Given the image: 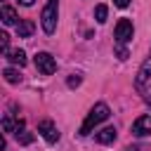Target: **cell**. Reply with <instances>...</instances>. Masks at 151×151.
Here are the masks:
<instances>
[{"mask_svg":"<svg viewBox=\"0 0 151 151\" xmlns=\"http://www.w3.org/2000/svg\"><path fill=\"white\" fill-rule=\"evenodd\" d=\"M106 17H109V7H106V5H97V7H94V19H97V24H104Z\"/></svg>","mask_w":151,"mask_h":151,"instance_id":"5bb4252c","label":"cell"},{"mask_svg":"<svg viewBox=\"0 0 151 151\" xmlns=\"http://www.w3.org/2000/svg\"><path fill=\"white\" fill-rule=\"evenodd\" d=\"M38 132L42 134V139L47 144H57L59 142V130H57V125L52 120H40L38 123Z\"/></svg>","mask_w":151,"mask_h":151,"instance_id":"8992f818","label":"cell"},{"mask_svg":"<svg viewBox=\"0 0 151 151\" xmlns=\"http://www.w3.org/2000/svg\"><path fill=\"white\" fill-rule=\"evenodd\" d=\"M113 5L123 9V7H127V5H130V0H113Z\"/></svg>","mask_w":151,"mask_h":151,"instance_id":"d6986e66","label":"cell"},{"mask_svg":"<svg viewBox=\"0 0 151 151\" xmlns=\"http://www.w3.org/2000/svg\"><path fill=\"white\" fill-rule=\"evenodd\" d=\"M0 50H2V54L9 52V35L7 33H0Z\"/></svg>","mask_w":151,"mask_h":151,"instance_id":"e0dca14e","label":"cell"},{"mask_svg":"<svg viewBox=\"0 0 151 151\" xmlns=\"http://www.w3.org/2000/svg\"><path fill=\"white\" fill-rule=\"evenodd\" d=\"M134 90H137L139 94H144V97L151 94V54L146 57V61H144V64L139 66V71H137Z\"/></svg>","mask_w":151,"mask_h":151,"instance_id":"3957f363","label":"cell"},{"mask_svg":"<svg viewBox=\"0 0 151 151\" xmlns=\"http://www.w3.org/2000/svg\"><path fill=\"white\" fill-rule=\"evenodd\" d=\"M0 17H2V24H5V26L19 24V17H17L14 7H9V5H2V7H0Z\"/></svg>","mask_w":151,"mask_h":151,"instance_id":"9c48e42d","label":"cell"},{"mask_svg":"<svg viewBox=\"0 0 151 151\" xmlns=\"http://www.w3.org/2000/svg\"><path fill=\"white\" fill-rule=\"evenodd\" d=\"M116 137H118L116 127H104V130H99V132L94 134V139H97L99 144H113V142H116Z\"/></svg>","mask_w":151,"mask_h":151,"instance_id":"ba28073f","label":"cell"},{"mask_svg":"<svg viewBox=\"0 0 151 151\" xmlns=\"http://www.w3.org/2000/svg\"><path fill=\"white\" fill-rule=\"evenodd\" d=\"M2 76H5V80H7L9 85H17V83L21 80V76H19V71H17V68H5V71H2Z\"/></svg>","mask_w":151,"mask_h":151,"instance_id":"4fadbf2b","label":"cell"},{"mask_svg":"<svg viewBox=\"0 0 151 151\" xmlns=\"http://www.w3.org/2000/svg\"><path fill=\"white\" fill-rule=\"evenodd\" d=\"M5 59H9L12 64H19V66H26V52L24 50H9L5 54Z\"/></svg>","mask_w":151,"mask_h":151,"instance_id":"7c38bea8","label":"cell"},{"mask_svg":"<svg viewBox=\"0 0 151 151\" xmlns=\"http://www.w3.org/2000/svg\"><path fill=\"white\" fill-rule=\"evenodd\" d=\"M14 137H17V142H19V144H31V142H33V134L24 130V120H19V123H17Z\"/></svg>","mask_w":151,"mask_h":151,"instance_id":"8fae6325","label":"cell"},{"mask_svg":"<svg viewBox=\"0 0 151 151\" xmlns=\"http://www.w3.org/2000/svg\"><path fill=\"white\" fill-rule=\"evenodd\" d=\"M19 2H21V5H26V7H31V5L35 2V0H19Z\"/></svg>","mask_w":151,"mask_h":151,"instance_id":"ffe728a7","label":"cell"},{"mask_svg":"<svg viewBox=\"0 0 151 151\" xmlns=\"http://www.w3.org/2000/svg\"><path fill=\"white\" fill-rule=\"evenodd\" d=\"M57 19H59V0H47V5L40 12V26L47 35L57 31Z\"/></svg>","mask_w":151,"mask_h":151,"instance_id":"7a4b0ae2","label":"cell"},{"mask_svg":"<svg viewBox=\"0 0 151 151\" xmlns=\"http://www.w3.org/2000/svg\"><path fill=\"white\" fill-rule=\"evenodd\" d=\"M144 101H146V106L151 109V94H149V97H144Z\"/></svg>","mask_w":151,"mask_h":151,"instance_id":"44dd1931","label":"cell"},{"mask_svg":"<svg viewBox=\"0 0 151 151\" xmlns=\"http://www.w3.org/2000/svg\"><path fill=\"white\" fill-rule=\"evenodd\" d=\"M80 83H83V76H80V73H71V76H68V80H66V85H68L71 90H73V87H78Z\"/></svg>","mask_w":151,"mask_h":151,"instance_id":"9a60e30c","label":"cell"},{"mask_svg":"<svg viewBox=\"0 0 151 151\" xmlns=\"http://www.w3.org/2000/svg\"><path fill=\"white\" fill-rule=\"evenodd\" d=\"M109 116H111V111H109V106H106L104 101L94 104V106H92V111L87 113L85 123L80 125V134H83V137H85V134H90V132H92V130H94V127H97L99 123H104V120H106Z\"/></svg>","mask_w":151,"mask_h":151,"instance_id":"6da1fadb","label":"cell"},{"mask_svg":"<svg viewBox=\"0 0 151 151\" xmlns=\"http://www.w3.org/2000/svg\"><path fill=\"white\" fill-rule=\"evenodd\" d=\"M33 31H35V24L28 21V19H21V21L17 24V35H19V38H31Z\"/></svg>","mask_w":151,"mask_h":151,"instance_id":"30bf717a","label":"cell"},{"mask_svg":"<svg viewBox=\"0 0 151 151\" xmlns=\"http://www.w3.org/2000/svg\"><path fill=\"white\" fill-rule=\"evenodd\" d=\"M33 61H35V68H38L42 76H52V73L57 71V61H54V57H52L50 52H38V54L33 57Z\"/></svg>","mask_w":151,"mask_h":151,"instance_id":"277c9868","label":"cell"},{"mask_svg":"<svg viewBox=\"0 0 151 151\" xmlns=\"http://www.w3.org/2000/svg\"><path fill=\"white\" fill-rule=\"evenodd\" d=\"M116 42L118 45H125V42H130L132 40V35H134V28H132V21L130 19H120L118 24H116Z\"/></svg>","mask_w":151,"mask_h":151,"instance_id":"5b68a950","label":"cell"},{"mask_svg":"<svg viewBox=\"0 0 151 151\" xmlns=\"http://www.w3.org/2000/svg\"><path fill=\"white\" fill-rule=\"evenodd\" d=\"M132 134L134 137H146L151 134V116H139L132 123Z\"/></svg>","mask_w":151,"mask_h":151,"instance_id":"52a82bcc","label":"cell"},{"mask_svg":"<svg viewBox=\"0 0 151 151\" xmlns=\"http://www.w3.org/2000/svg\"><path fill=\"white\" fill-rule=\"evenodd\" d=\"M2 130H5V132H14V130H17V123H14L9 116H5V118H2Z\"/></svg>","mask_w":151,"mask_h":151,"instance_id":"2e32d148","label":"cell"},{"mask_svg":"<svg viewBox=\"0 0 151 151\" xmlns=\"http://www.w3.org/2000/svg\"><path fill=\"white\" fill-rule=\"evenodd\" d=\"M116 54H118V59L125 61V59H127V47H125V45H116Z\"/></svg>","mask_w":151,"mask_h":151,"instance_id":"ac0fdd59","label":"cell"}]
</instances>
